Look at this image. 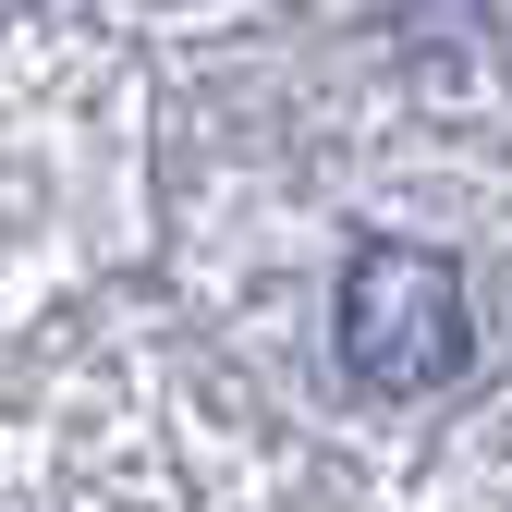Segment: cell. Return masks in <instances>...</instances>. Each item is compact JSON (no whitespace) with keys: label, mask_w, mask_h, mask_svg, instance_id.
Wrapping results in <instances>:
<instances>
[{"label":"cell","mask_w":512,"mask_h":512,"mask_svg":"<svg viewBox=\"0 0 512 512\" xmlns=\"http://www.w3.org/2000/svg\"><path fill=\"white\" fill-rule=\"evenodd\" d=\"M464 342H476L464 269L439 244H354V269H342V366H354V391L415 403L439 378H464Z\"/></svg>","instance_id":"obj_1"}]
</instances>
